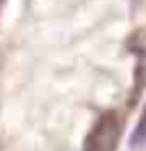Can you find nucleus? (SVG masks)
<instances>
[{"label": "nucleus", "mask_w": 146, "mask_h": 151, "mask_svg": "<svg viewBox=\"0 0 146 151\" xmlns=\"http://www.w3.org/2000/svg\"><path fill=\"white\" fill-rule=\"evenodd\" d=\"M119 137H121V119H119V114L105 112L91 126L82 151H117Z\"/></svg>", "instance_id": "nucleus-1"}]
</instances>
